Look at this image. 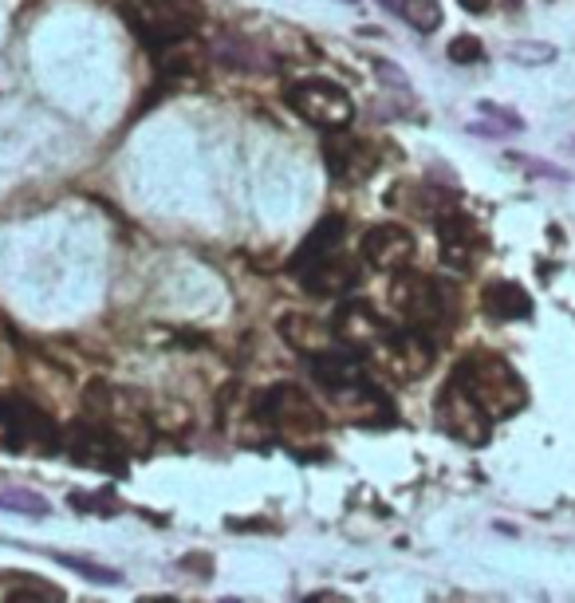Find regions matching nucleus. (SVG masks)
<instances>
[{"label": "nucleus", "mask_w": 575, "mask_h": 603, "mask_svg": "<svg viewBox=\"0 0 575 603\" xmlns=\"http://www.w3.org/2000/svg\"><path fill=\"white\" fill-rule=\"evenodd\" d=\"M391 304L402 328L426 335L438 344V335L457 320V296L438 276H421V272H399L391 284Z\"/></svg>", "instance_id": "obj_1"}, {"label": "nucleus", "mask_w": 575, "mask_h": 603, "mask_svg": "<svg viewBox=\"0 0 575 603\" xmlns=\"http://www.w3.org/2000/svg\"><path fill=\"white\" fill-rule=\"evenodd\" d=\"M119 16L150 48V56L189 44L206 21L197 0H119Z\"/></svg>", "instance_id": "obj_2"}, {"label": "nucleus", "mask_w": 575, "mask_h": 603, "mask_svg": "<svg viewBox=\"0 0 575 603\" xmlns=\"http://www.w3.org/2000/svg\"><path fill=\"white\" fill-rule=\"evenodd\" d=\"M450 379H457V383L473 395V403L481 406L493 422L521 415L524 403H528V391H524L521 374L504 364L501 355H489V352L465 355L462 364L453 367Z\"/></svg>", "instance_id": "obj_3"}, {"label": "nucleus", "mask_w": 575, "mask_h": 603, "mask_svg": "<svg viewBox=\"0 0 575 603\" xmlns=\"http://www.w3.org/2000/svg\"><path fill=\"white\" fill-rule=\"evenodd\" d=\"M284 103L292 107V115H299L304 123L323 131V135L347 131L351 119H355V99H351V91L335 84V79H328V75H308V79L288 84Z\"/></svg>", "instance_id": "obj_4"}, {"label": "nucleus", "mask_w": 575, "mask_h": 603, "mask_svg": "<svg viewBox=\"0 0 575 603\" xmlns=\"http://www.w3.org/2000/svg\"><path fill=\"white\" fill-rule=\"evenodd\" d=\"M257 418L268 430H277L288 446H296L299 438H308L311 442V438H319L328 430L323 410L292 383H280V386H272V391H265V395L257 398Z\"/></svg>", "instance_id": "obj_5"}, {"label": "nucleus", "mask_w": 575, "mask_h": 603, "mask_svg": "<svg viewBox=\"0 0 575 603\" xmlns=\"http://www.w3.org/2000/svg\"><path fill=\"white\" fill-rule=\"evenodd\" d=\"M433 415H438V427H442L450 438H457V442H465V446H485V442H489L493 418L473 403V395L457 383V379H450V383L442 386Z\"/></svg>", "instance_id": "obj_6"}, {"label": "nucleus", "mask_w": 575, "mask_h": 603, "mask_svg": "<svg viewBox=\"0 0 575 603\" xmlns=\"http://www.w3.org/2000/svg\"><path fill=\"white\" fill-rule=\"evenodd\" d=\"M323 162H328L331 182L340 186H359L367 182L375 170H379V146H370L367 138H355L347 131H335V135L323 138Z\"/></svg>", "instance_id": "obj_7"}, {"label": "nucleus", "mask_w": 575, "mask_h": 603, "mask_svg": "<svg viewBox=\"0 0 575 603\" xmlns=\"http://www.w3.org/2000/svg\"><path fill=\"white\" fill-rule=\"evenodd\" d=\"M433 230H438V249H442V260L450 269L465 272L473 269L485 253V233L477 230V221L462 209H442L438 221H433Z\"/></svg>", "instance_id": "obj_8"}, {"label": "nucleus", "mask_w": 575, "mask_h": 603, "mask_svg": "<svg viewBox=\"0 0 575 603\" xmlns=\"http://www.w3.org/2000/svg\"><path fill=\"white\" fill-rule=\"evenodd\" d=\"M414 233L399 221H382V225H370L359 241V253L375 272H402L414 257Z\"/></svg>", "instance_id": "obj_9"}, {"label": "nucleus", "mask_w": 575, "mask_h": 603, "mask_svg": "<svg viewBox=\"0 0 575 603\" xmlns=\"http://www.w3.org/2000/svg\"><path fill=\"white\" fill-rule=\"evenodd\" d=\"M68 454H72V462H79V466H91V469H107V473H123L126 469V450L123 442L111 434L107 427H99V422H91V427H72L68 430Z\"/></svg>", "instance_id": "obj_10"}, {"label": "nucleus", "mask_w": 575, "mask_h": 603, "mask_svg": "<svg viewBox=\"0 0 575 603\" xmlns=\"http://www.w3.org/2000/svg\"><path fill=\"white\" fill-rule=\"evenodd\" d=\"M335 395V406L347 422H359V427H391L394 422V406L391 398L382 395L379 386L363 379L355 386H343V391H331Z\"/></svg>", "instance_id": "obj_11"}, {"label": "nucleus", "mask_w": 575, "mask_h": 603, "mask_svg": "<svg viewBox=\"0 0 575 603\" xmlns=\"http://www.w3.org/2000/svg\"><path fill=\"white\" fill-rule=\"evenodd\" d=\"M308 371L319 386H328V391H343V386H355L367 379V359L359 352H351V347L335 344L328 352H319L308 359Z\"/></svg>", "instance_id": "obj_12"}, {"label": "nucleus", "mask_w": 575, "mask_h": 603, "mask_svg": "<svg viewBox=\"0 0 575 603\" xmlns=\"http://www.w3.org/2000/svg\"><path fill=\"white\" fill-rule=\"evenodd\" d=\"M299 284H304L311 296H328V300H335V296H343V292H351L355 284H359V269H355V260L331 253V257L316 260L311 269L299 272Z\"/></svg>", "instance_id": "obj_13"}, {"label": "nucleus", "mask_w": 575, "mask_h": 603, "mask_svg": "<svg viewBox=\"0 0 575 603\" xmlns=\"http://www.w3.org/2000/svg\"><path fill=\"white\" fill-rule=\"evenodd\" d=\"M343 233H347V218H343V213H323L316 230L304 237V245L292 253V260H288V272H292V276H299V272L311 269L316 260L331 257V253H340Z\"/></svg>", "instance_id": "obj_14"}, {"label": "nucleus", "mask_w": 575, "mask_h": 603, "mask_svg": "<svg viewBox=\"0 0 575 603\" xmlns=\"http://www.w3.org/2000/svg\"><path fill=\"white\" fill-rule=\"evenodd\" d=\"M280 335H284V344L292 347V352L308 355V359H311V355L328 352V347L340 344L328 323L316 320L311 312H288V316H280Z\"/></svg>", "instance_id": "obj_15"}, {"label": "nucleus", "mask_w": 575, "mask_h": 603, "mask_svg": "<svg viewBox=\"0 0 575 603\" xmlns=\"http://www.w3.org/2000/svg\"><path fill=\"white\" fill-rule=\"evenodd\" d=\"M481 308L493 316V320H504V323L528 320V316H533V296L513 281H493V284H485Z\"/></svg>", "instance_id": "obj_16"}, {"label": "nucleus", "mask_w": 575, "mask_h": 603, "mask_svg": "<svg viewBox=\"0 0 575 603\" xmlns=\"http://www.w3.org/2000/svg\"><path fill=\"white\" fill-rule=\"evenodd\" d=\"M379 4H387L391 12H399L402 21L411 24L414 32H421V36L438 32L442 28V21H445L442 0H379Z\"/></svg>", "instance_id": "obj_17"}, {"label": "nucleus", "mask_w": 575, "mask_h": 603, "mask_svg": "<svg viewBox=\"0 0 575 603\" xmlns=\"http://www.w3.org/2000/svg\"><path fill=\"white\" fill-rule=\"evenodd\" d=\"M0 509L24 513V517H48L52 505L40 493H32V489H0Z\"/></svg>", "instance_id": "obj_18"}, {"label": "nucleus", "mask_w": 575, "mask_h": 603, "mask_svg": "<svg viewBox=\"0 0 575 603\" xmlns=\"http://www.w3.org/2000/svg\"><path fill=\"white\" fill-rule=\"evenodd\" d=\"M4 603H68V595H63V588H56L48 580H28L21 588H12L4 595Z\"/></svg>", "instance_id": "obj_19"}, {"label": "nucleus", "mask_w": 575, "mask_h": 603, "mask_svg": "<svg viewBox=\"0 0 575 603\" xmlns=\"http://www.w3.org/2000/svg\"><path fill=\"white\" fill-rule=\"evenodd\" d=\"M56 561H60L63 568H72V573H79L83 580H95V583H119V580H123V576L114 573V568H107V564L83 561V556H72V552H60Z\"/></svg>", "instance_id": "obj_20"}, {"label": "nucleus", "mask_w": 575, "mask_h": 603, "mask_svg": "<svg viewBox=\"0 0 575 603\" xmlns=\"http://www.w3.org/2000/svg\"><path fill=\"white\" fill-rule=\"evenodd\" d=\"M450 60L453 63H481L485 60V44L477 40V36H453Z\"/></svg>", "instance_id": "obj_21"}, {"label": "nucleus", "mask_w": 575, "mask_h": 603, "mask_svg": "<svg viewBox=\"0 0 575 603\" xmlns=\"http://www.w3.org/2000/svg\"><path fill=\"white\" fill-rule=\"evenodd\" d=\"M513 60L516 63H552L555 60V48H552V44H516Z\"/></svg>", "instance_id": "obj_22"}, {"label": "nucleus", "mask_w": 575, "mask_h": 603, "mask_svg": "<svg viewBox=\"0 0 575 603\" xmlns=\"http://www.w3.org/2000/svg\"><path fill=\"white\" fill-rule=\"evenodd\" d=\"M72 505H75V509H87V513H114V497H111V493H91V497H87V493H75Z\"/></svg>", "instance_id": "obj_23"}, {"label": "nucleus", "mask_w": 575, "mask_h": 603, "mask_svg": "<svg viewBox=\"0 0 575 603\" xmlns=\"http://www.w3.org/2000/svg\"><path fill=\"white\" fill-rule=\"evenodd\" d=\"M481 111H485V115H493V119H501V123L504 126H509V131H521V119H516L513 115V111H509V107H497V103H481Z\"/></svg>", "instance_id": "obj_24"}, {"label": "nucleus", "mask_w": 575, "mask_h": 603, "mask_svg": "<svg viewBox=\"0 0 575 603\" xmlns=\"http://www.w3.org/2000/svg\"><path fill=\"white\" fill-rule=\"evenodd\" d=\"M304 603H351L343 592H316V595H308Z\"/></svg>", "instance_id": "obj_25"}, {"label": "nucleus", "mask_w": 575, "mask_h": 603, "mask_svg": "<svg viewBox=\"0 0 575 603\" xmlns=\"http://www.w3.org/2000/svg\"><path fill=\"white\" fill-rule=\"evenodd\" d=\"M457 4H462L465 12H485L489 4H493V0H457Z\"/></svg>", "instance_id": "obj_26"}, {"label": "nucleus", "mask_w": 575, "mask_h": 603, "mask_svg": "<svg viewBox=\"0 0 575 603\" xmlns=\"http://www.w3.org/2000/svg\"><path fill=\"white\" fill-rule=\"evenodd\" d=\"M143 603H178V600H170V595H150V600H143Z\"/></svg>", "instance_id": "obj_27"}, {"label": "nucleus", "mask_w": 575, "mask_h": 603, "mask_svg": "<svg viewBox=\"0 0 575 603\" xmlns=\"http://www.w3.org/2000/svg\"><path fill=\"white\" fill-rule=\"evenodd\" d=\"M221 603H241V600H221Z\"/></svg>", "instance_id": "obj_28"}, {"label": "nucleus", "mask_w": 575, "mask_h": 603, "mask_svg": "<svg viewBox=\"0 0 575 603\" xmlns=\"http://www.w3.org/2000/svg\"><path fill=\"white\" fill-rule=\"evenodd\" d=\"M572 150H575V138H572Z\"/></svg>", "instance_id": "obj_29"}, {"label": "nucleus", "mask_w": 575, "mask_h": 603, "mask_svg": "<svg viewBox=\"0 0 575 603\" xmlns=\"http://www.w3.org/2000/svg\"><path fill=\"white\" fill-rule=\"evenodd\" d=\"M87 603H91V600H87Z\"/></svg>", "instance_id": "obj_30"}]
</instances>
